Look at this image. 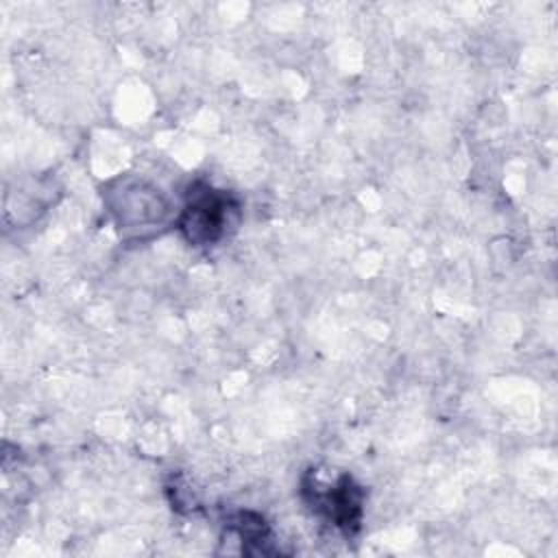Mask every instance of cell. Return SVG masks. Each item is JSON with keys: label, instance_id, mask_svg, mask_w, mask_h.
<instances>
[{"label": "cell", "instance_id": "1", "mask_svg": "<svg viewBox=\"0 0 558 558\" xmlns=\"http://www.w3.org/2000/svg\"><path fill=\"white\" fill-rule=\"evenodd\" d=\"M240 222V201L205 181L190 185L174 227L190 246H214L222 242Z\"/></svg>", "mask_w": 558, "mask_h": 558}, {"label": "cell", "instance_id": "3", "mask_svg": "<svg viewBox=\"0 0 558 558\" xmlns=\"http://www.w3.org/2000/svg\"><path fill=\"white\" fill-rule=\"evenodd\" d=\"M303 493L312 510L325 517L336 527H340L344 534H353L360 527L364 493H362V486H357L351 475L342 473L331 484H320L318 480H305Z\"/></svg>", "mask_w": 558, "mask_h": 558}, {"label": "cell", "instance_id": "2", "mask_svg": "<svg viewBox=\"0 0 558 558\" xmlns=\"http://www.w3.org/2000/svg\"><path fill=\"white\" fill-rule=\"evenodd\" d=\"M107 205L118 231L133 240L159 233L172 220L170 201L159 187L142 179L120 181V185L107 192Z\"/></svg>", "mask_w": 558, "mask_h": 558}]
</instances>
